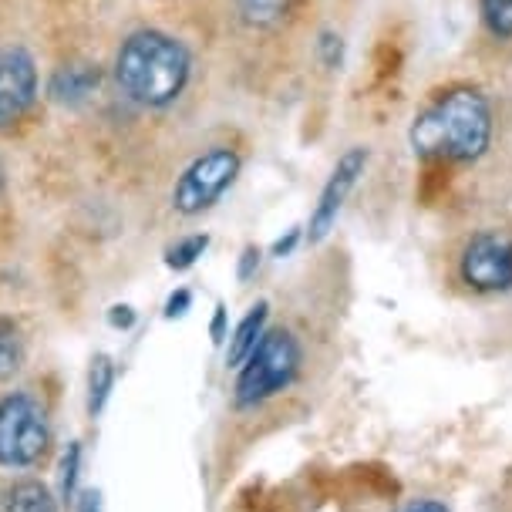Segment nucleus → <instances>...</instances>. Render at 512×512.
Instances as JSON below:
<instances>
[{
	"mask_svg": "<svg viewBox=\"0 0 512 512\" xmlns=\"http://www.w3.org/2000/svg\"><path fill=\"white\" fill-rule=\"evenodd\" d=\"M135 320H139V314H135L132 304H115L108 310V327H115V331H132Z\"/></svg>",
	"mask_w": 512,
	"mask_h": 512,
	"instance_id": "22",
	"label": "nucleus"
},
{
	"mask_svg": "<svg viewBox=\"0 0 512 512\" xmlns=\"http://www.w3.org/2000/svg\"><path fill=\"white\" fill-rule=\"evenodd\" d=\"M115 381H118V364L112 354H95L88 364V415L98 418L108 405L115 391Z\"/></svg>",
	"mask_w": 512,
	"mask_h": 512,
	"instance_id": "14",
	"label": "nucleus"
},
{
	"mask_svg": "<svg viewBox=\"0 0 512 512\" xmlns=\"http://www.w3.org/2000/svg\"><path fill=\"white\" fill-rule=\"evenodd\" d=\"M51 418L31 391H7L0 398V469H38L51 452Z\"/></svg>",
	"mask_w": 512,
	"mask_h": 512,
	"instance_id": "5",
	"label": "nucleus"
},
{
	"mask_svg": "<svg viewBox=\"0 0 512 512\" xmlns=\"http://www.w3.org/2000/svg\"><path fill=\"white\" fill-rule=\"evenodd\" d=\"M267 327H270V304L267 300H260V304H253L250 310H246L240 324L230 331V344H226V368H233V371L240 368V364L246 361V354L253 351Z\"/></svg>",
	"mask_w": 512,
	"mask_h": 512,
	"instance_id": "11",
	"label": "nucleus"
},
{
	"mask_svg": "<svg viewBox=\"0 0 512 512\" xmlns=\"http://www.w3.org/2000/svg\"><path fill=\"white\" fill-rule=\"evenodd\" d=\"M192 307V290L189 287H179L172 290L169 300H166V310H162V317L166 320H176V317H186Z\"/></svg>",
	"mask_w": 512,
	"mask_h": 512,
	"instance_id": "20",
	"label": "nucleus"
},
{
	"mask_svg": "<svg viewBox=\"0 0 512 512\" xmlns=\"http://www.w3.org/2000/svg\"><path fill=\"white\" fill-rule=\"evenodd\" d=\"M260 263H263V250L256 243L243 246L240 253V263H236V277H240V283H250L256 273H260Z\"/></svg>",
	"mask_w": 512,
	"mask_h": 512,
	"instance_id": "19",
	"label": "nucleus"
},
{
	"mask_svg": "<svg viewBox=\"0 0 512 512\" xmlns=\"http://www.w3.org/2000/svg\"><path fill=\"white\" fill-rule=\"evenodd\" d=\"M81 462H85V448H81L78 438H71L68 445L61 448V459H58V502L61 509L75 506L78 492H81Z\"/></svg>",
	"mask_w": 512,
	"mask_h": 512,
	"instance_id": "16",
	"label": "nucleus"
},
{
	"mask_svg": "<svg viewBox=\"0 0 512 512\" xmlns=\"http://www.w3.org/2000/svg\"><path fill=\"white\" fill-rule=\"evenodd\" d=\"M24 361H27V347L21 327H17L14 317L0 314V384L14 381L24 371Z\"/></svg>",
	"mask_w": 512,
	"mask_h": 512,
	"instance_id": "15",
	"label": "nucleus"
},
{
	"mask_svg": "<svg viewBox=\"0 0 512 512\" xmlns=\"http://www.w3.org/2000/svg\"><path fill=\"white\" fill-rule=\"evenodd\" d=\"M448 277L469 297L512 294V230L475 226L455 240L448 253Z\"/></svg>",
	"mask_w": 512,
	"mask_h": 512,
	"instance_id": "4",
	"label": "nucleus"
},
{
	"mask_svg": "<svg viewBox=\"0 0 512 512\" xmlns=\"http://www.w3.org/2000/svg\"><path fill=\"white\" fill-rule=\"evenodd\" d=\"M209 334H213V344H223L230 337V310H226V304H216L213 320H209Z\"/></svg>",
	"mask_w": 512,
	"mask_h": 512,
	"instance_id": "23",
	"label": "nucleus"
},
{
	"mask_svg": "<svg viewBox=\"0 0 512 512\" xmlns=\"http://www.w3.org/2000/svg\"><path fill=\"white\" fill-rule=\"evenodd\" d=\"M243 172V155L233 145H209L206 152L192 155L172 182L169 206L182 219L209 213L226 196Z\"/></svg>",
	"mask_w": 512,
	"mask_h": 512,
	"instance_id": "6",
	"label": "nucleus"
},
{
	"mask_svg": "<svg viewBox=\"0 0 512 512\" xmlns=\"http://www.w3.org/2000/svg\"><path fill=\"white\" fill-rule=\"evenodd\" d=\"M499 135L496 102L475 81H448L418 105L408 125V149L422 166L459 172L479 166Z\"/></svg>",
	"mask_w": 512,
	"mask_h": 512,
	"instance_id": "1",
	"label": "nucleus"
},
{
	"mask_svg": "<svg viewBox=\"0 0 512 512\" xmlns=\"http://www.w3.org/2000/svg\"><path fill=\"white\" fill-rule=\"evenodd\" d=\"M209 243H213V240H209V233L179 236V240L166 250V267H169V270H176V273L189 270V267H196L199 256H203V253L209 250Z\"/></svg>",
	"mask_w": 512,
	"mask_h": 512,
	"instance_id": "17",
	"label": "nucleus"
},
{
	"mask_svg": "<svg viewBox=\"0 0 512 512\" xmlns=\"http://www.w3.org/2000/svg\"><path fill=\"white\" fill-rule=\"evenodd\" d=\"M71 509H75V512H105L102 492H98V489H81L78 499H75V506H71Z\"/></svg>",
	"mask_w": 512,
	"mask_h": 512,
	"instance_id": "25",
	"label": "nucleus"
},
{
	"mask_svg": "<svg viewBox=\"0 0 512 512\" xmlns=\"http://www.w3.org/2000/svg\"><path fill=\"white\" fill-rule=\"evenodd\" d=\"M112 78L125 102L145 112H166L186 95L192 81V54L179 38L159 27H139L118 44Z\"/></svg>",
	"mask_w": 512,
	"mask_h": 512,
	"instance_id": "2",
	"label": "nucleus"
},
{
	"mask_svg": "<svg viewBox=\"0 0 512 512\" xmlns=\"http://www.w3.org/2000/svg\"><path fill=\"white\" fill-rule=\"evenodd\" d=\"M304 341L283 324H273L263 331L256 347L246 354V361L236 368L233 381V408L256 411L290 391L304 374Z\"/></svg>",
	"mask_w": 512,
	"mask_h": 512,
	"instance_id": "3",
	"label": "nucleus"
},
{
	"mask_svg": "<svg viewBox=\"0 0 512 512\" xmlns=\"http://www.w3.org/2000/svg\"><path fill=\"white\" fill-rule=\"evenodd\" d=\"M236 17L250 31H277L294 17L297 0H233Z\"/></svg>",
	"mask_w": 512,
	"mask_h": 512,
	"instance_id": "12",
	"label": "nucleus"
},
{
	"mask_svg": "<svg viewBox=\"0 0 512 512\" xmlns=\"http://www.w3.org/2000/svg\"><path fill=\"white\" fill-rule=\"evenodd\" d=\"M0 512H61V502L48 482L24 475L0 492Z\"/></svg>",
	"mask_w": 512,
	"mask_h": 512,
	"instance_id": "10",
	"label": "nucleus"
},
{
	"mask_svg": "<svg viewBox=\"0 0 512 512\" xmlns=\"http://www.w3.org/2000/svg\"><path fill=\"white\" fill-rule=\"evenodd\" d=\"M398 512H452V506H448V502H442V499L422 496V499L405 502V506H401Z\"/></svg>",
	"mask_w": 512,
	"mask_h": 512,
	"instance_id": "24",
	"label": "nucleus"
},
{
	"mask_svg": "<svg viewBox=\"0 0 512 512\" xmlns=\"http://www.w3.org/2000/svg\"><path fill=\"white\" fill-rule=\"evenodd\" d=\"M317 61L324 64L327 71H337L341 68V61H344V41H341V34H334V31H320V38H317Z\"/></svg>",
	"mask_w": 512,
	"mask_h": 512,
	"instance_id": "18",
	"label": "nucleus"
},
{
	"mask_svg": "<svg viewBox=\"0 0 512 512\" xmlns=\"http://www.w3.org/2000/svg\"><path fill=\"white\" fill-rule=\"evenodd\" d=\"M41 78L34 54L21 44L0 48V132L21 125L38 105Z\"/></svg>",
	"mask_w": 512,
	"mask_h": 512,
	"instance_id": "8",
	"label": "nucleus"
},
{
	"mask_svg": "<svg viewBox=\"0 0 512 512\" xmlns=\"http://www.w3.org/2000/svg\"><path fill=\"white\" fill-rule=\"evenodd\" d=\"M475 17H479L482 38L496 48L512 44V0H475Z\"/></svg>",
	"mask_w": 512,
	"mask_h": 512,
	"instance_id": "13",
	"label": "nucleus"
},
{
	"mask_svg": "<svg viewBox=\"0 0 512 512\" xmlns=\"http://www.w3.org/2000/svg\"><path fill=\"white\" fill-rule=\"evenodd\" d=\"M368 162H371L368 145H351V149L334 162L331 176H327L324 186H320V196H317L314 209H310V219L304 226V240L310 246L324 243L327 236L334 233L347 199H351V192L358 189V182L364 179V172H368Z\"/></svg>",
	"mask_w": 512,
	"mask_h": 512,
	"instance_id": "7",
	"label": "nucleus"
},
{
	"mask_svg": "<svg viewBox=\"0 0 512 512\" xmlns=\"http://www.w3.org/2000/svg\"><path fill=\"white\" fill-rule=\"evenodd\" d=\"M98 88H102V68L88 61L61 64L48 78V98L58 108H81L95 98Z\"/></svg>",
	"mask_w": 512,
	"mask_h": 512,
	"instance_id": "9",
	"label": "nucleus"
},
{
	"mask_svg": "<svg viewBox=\"0 0 512 512\" xmlns=\"http://www.w3.org/2000/svg\"><path fill=\"white\" fill-rule=\"evenodd\" d=\"M300 240H304V226H290L287 233L277 236L270 246V256H277V260H283V256H290L300 246Z\"/></svg>",
	"mask_w": 512,
	"mask_h": 512,
	"instance_id": "21",
	"label": "nucleus"
}]
</instances>
